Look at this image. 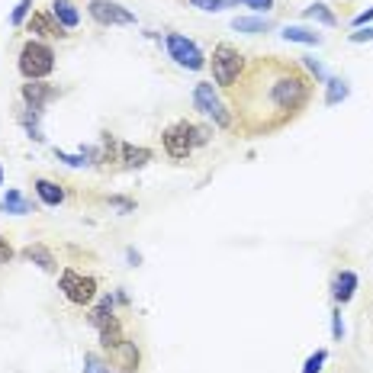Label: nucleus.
Segmentation results:
<instances>
[{
	"label": "nucleus",
	"mask_w": 373,
	"mask_h": 373,
	"mask_svg": "<svg viewBox=\"0 0 373 373\" xmlns=\"http://www.w3.org/2000/svg\"><path fill=\"white\" fill-rule=\"evenodd\" d=\"M242 71H244V55L232 42H219L216 49H212V81H216L219 87H225V90L235 87Z\"/></svg>",
	"instance_id": "nucleus-4"
},
{
	"label": "nucleus",
	"mask_w": 373,
	"mask_h": 373,
	"mask_svg": "<svg viewBox=\"0 0 373 373\" xmlns=\"http://www.w3.org/2000/svg\"><path fill=\"white\" fill-rule=\"evenodd\" d=\"M32 186H36V197L42 199L45 206H61V203H64V190L55 184V180H49V177H39Z\"/></svg>",
	"instance_id": "nucleus-14"
},
{
	"label": "nucleus",
	"mask_w": 373,
	"mask_h": 373,
	"mask_svg": "<svg viewBox=\"0 0 373 373\" xmlns=\"http://www.w3.org/2000/svg\"><path fill=\"white\" fill-rule=\"evenodd\" d=\"M193 106H197L203 116H209L219 129L235 126V119H232V113L225 109V103L219 100V94L212 90V84H197V90H193Z\"/></svg>",
	"instance_id": "nucleus-6"
},
{
	"label": "nucleus",
	"mask_w": 373,
	"mask_h": 373,
	"mask_svg": "<svg viewBox=\"0 0 373 373\" xmlns=\"http://www.w3.org/2000/svg\"><path fill=\"white\" fill-rule=\"evenodd\" d=\"M167 55H171L180 68H190V71H199L206 64V58H203V51L197 49V42H190V39L180 36V32H171V36H167Z\"/></svg>",
	"instance_id": "nucleus-8"
},
{
	"label": "nucleus",
	"mask_w": 373,
	"mask_h": 373,
	"mask_svg": "<svg viewBox=\"0 0 373 373\" xmlns=\"http://www.w3.org/2000/svg\"><path fill=\"white\" fill-rule=\"evenodd\" d=\"M19 96H23V106L42 113L45 103L58 100V96H61V90H58L55 84H49V81H26L23 87H19Z\"/></svg>",
	"instance_id": "nucleus-9"
},
{
	"label": "nucleus",
	"mask_w": 373,
	"mask_h": 373,
	"mask_svg": "<svg viewBox=\"0 0 373 373\" xmlns=\"http://www.w3.org/2000/svg\"><path fill=\"white\" fill-rule=\"evenodd\" d=\"M332 334L338 341H341V334H344V325H341V312H338V309H334V315H332Z\"/></svg>",
	"instance_id": "nucleus-34"
},
{
	"label": "nucleus",
	"mask_w": 373,
	"mask_h": 373,
	"mask_svg": "<svg viewBox=\"0 0 373 373\" xmlns=\"http://www.w3.org/2000/svg\"><path fill=\"white\" fill-rule=\"evenodd\" d=\"M232 26H235L238 32H248V36H261V32L270 29V19H264V16H235L232 19Z\"/></svg>",
	"instance_id": "nucleus-19"
},
{
	"label": "nucleus",
	"mask_w": 373,
	"mask_h": 373,
	"mask_svg": "<svg viewBox=\"0 0 373 373\" xmlns=\"http://www.w3.org/2000/svg\"><path fill=\"white\" fill-rule=\"evenodd\" d=\"M325 360H328V351H325V347H322V351H315V354H309L306 364H302V373H319Z\"/></svg>",
	"instance_id": "nucleus-26"
},
{
	"label": "nucleus",
	"mask_w": 373,
	"mask_h": 373,
	"mask_svg": "<svg viewBox=\"0 0 373 373\" xmlns=\"http://www.w3.org/2000/svg\"><path fill=\"white\" fill-rule=\"evenodd\" d=\"M238 4L251 6V10H257V13H267L270 6H274V0H238Z\"/></svg>",
	"instance_id": "nucleus-32"
},
{
	"label": "nucleus",
	"mask_w": 373,
	"mask_h": 373,
	"mask_svg": "<svg viewBox=\"0 0 373 373\" xmlns=\"http://www.w3.org/2000/svg\"><path fill=\"white\" fill-rule=\"evenodd\" d=\"M87 13L100 26H135V13L126 10L122 4H116V0H90Z\"/></svg>",
	"instance_id": "nucleus-7"
},
{
	"label": "nucleus",
	"mask_w": 373,
	"mask_h": 373,
	"mask_svg": "<svg viewBox=\"0 0 373 373\" xmlns=\"http://www.w3.org/2000/svg\"><path fill=\"white\" fill-rule=\"evenodd\" d=\"M126 257H129V264H132V267H139V264H141V254H139L135 248H129V251H126Z\"/></svg>",
	"instance_id": "nucleus-36"
},
{
	"label": "nucleus",
	"mask_w": 373,
	"mask_h": 373,
	"mask_svg": "<svg viewBox=\"0 0 373 373\" xmlns=\"http://www.w3.org/2000/svg\"><path fill=\"white\" fill-rule=\"evenodd\" d=\"M16 68L26 81H42L55 71V51L51 45L39 42V39H29V42L19 49V58H16Z\"/></svg>",
	"instance_id": "nucleus-3"
},
{
	"label": "nucleus",
	"mask_w": 373,
	"mask_h": 373,
	"mask_svg": "<svg viewBox=\"0 0 373 373\" xmlns=\"http://www.w3.org/2000/svg\"><path fill=\"white\" fill-rule=\"evenodd\" d=\"M0 184H4V167H0Z\"/></svg>",
	"instance_id": "nucleus-37"
},
{
	"label": "nucleus",
	"mask_w": 373,
	"mask_h": 373,
	"mask_svg": "<svg viewBox=\"0 0 373 373\" xmlns=\"http://www.w3.org/2000/svg\"><path fill=\"white\" fill-rule=\"evenodd\" d=\"M13 254H16V251H13L10 238L0 235V267H4V264H10V261H13Z\"/></svg>",
	"instance_id": "nucleus-30"
},
{
	"label": "nucleus",
	"mask_w": 373,
	"mask_h": 373,
	"mask_svg": "<svg viewBox=\"0 0 373 373\" xmlns=\"http://www.w3.org/2000/svg\"><path fill=\"white\" fill-rule=\"evenodd\" d=\"M238 87L232 90V106L248 135H270L293 122L312 100V81L299 64L257 58L248 71H242Z\"/></svg>",
	"instance_id": "nucleus-1"
},
{
	"label": "nucleus",
	"mask_w": 373,
	"mask_h": 373,
	"mask_svg": "<svg viewBox=\"0 0 373 373\" xmlns=\"http://www.w3.org/2000/svg\"><path fill=\"white\" fill-rule=\"evenodd\" d=\"M106 203L119 212H135V199H129V197H109Z\"/></svg>",
	"instance_id": "nucleus-29"
},
{
	"label": "nucleus",
	"mask_w": 373,
	"mask_h": 373,
	"mask_svg": "<svg viewBox=\"0 0 373 373\" xmlns=\"http://www.w3.org/2000/svg\"><path fill=\"white\" fill-rule=\"evenodd\" d=\"M23 257L32 264H39L42 270H49V274H55L58 264H55V254H51L45 244H29V248H23Z\"/></svg>",
	"instance_id": "nucleus-17"
},
{
	"label": "nucleus",
	"mask_w": 373,
	"mask_h": 373,
	"mask_svg": "<svg viewBox=\"0 0 373 373\" xmlns=\"http://www.w3.org/2000/svg\"><path fill=\"white\" fill-rule=\"evenodd\" d=\"M113 306H116V296H106V299H100V306H94V309H90L87 322H90V325H94V328L106 325V322L116 315V309H113Z\"/></svg>",
	"instance_id": "nucleus-18"
},
{
	"label": "nucleus",
	"mask_w": 373,
	"mask_h": 373,
	"mask_svg": "<svg viewBox=\"0 0 373 373\" xmlns=\"http://www.w3.org/2000/svg\"><path fill=\"white\" fill-rule=\"evenodd\" d=\"M29 10H32V0H19V4L13 6V13H10V23L13 26H23L26 16H29Z\"/></svg>",
	"instance_id": "nucleus-27"
},
{
	"label": "nucleus",
	"mask_w": 373,
	"mask_h": 373,
	"mask_svg": "<svg viewBox=\"0 0 373 373\" xmlns=\"http://www.w3.org/2000/svg\"><path fill=\"white\" fill-rule=\"evenodd\" d=\"M306 68H309V71H312V74H315V77H319V81H322V77H325V68H322V64H319V61H315V58H306Z\"/></svg>",
	"instance_id": "nucleus-35"
},
{
	"label": "nucleus",
	"mask_w": 373,
	"mask_h": 373,
	"mask_svg": "<svg viewBox=\"0 0 373 373\" xmlns=\"http://www.w3.org/2000/svg\"><path fill=\"white\" fill-rule=\"evenodd\" d=\"M354 26H357V29L373 26V6H370V10H364V13H357V16H354Z\"/></svg>",
	"instance_id": "nucleus-33"
},
{
	"label": "nucleus",
	"mask_w": 373,
	"mask_h": 373,
	"mask_svg": "<svg viewBox=\"0 0 373 373\" xmlns=\"http://www.w3.org/2000/svg\"><path fill=\"white\" fill-rule=\"evenodd\" d=\"M16 119H19V126L26 129V135H29V139H36V141L45 139V135H42V126H39V113H36V109L23 106V109L16 113Z\"/></svg>",
	"instance_id": "nucleus-21"
},
{
	"label": "nucleus",
	"mask_w": 373,
	"mask_h": 373,
	"mask_svg": "<svg viewBox=\"0 0 373 373\" xmlns=\"http://www.w3.org/2000/svg\"><path fill=\"white\" fill-rule=\"evenodd\" d=\"M151 158H154L151 148H141V145H119V161H122L126 167H145Z\"/></svg>",
	"instance_id": "nucleus-15"
},
{
	"label": "nucleus",
	"mask_w": 373,
	"mask_h": 373,
	"mask_svg": "<svg viewBox=\"0 0 373 373\" xmlns=\"http://www.w3.org/2000/svg\"><path fill=\"white\" fill-rule=\"evenodd\" d=\"M96 332H100V347H103V351H113L116 344H122V341H126V334H122V322L116 319V315L106 322V325L96 328Z\"/></svg>",
	"instance_id": "nucleus-16"
},
{
	"label": "nucleus",
	"mask_w": 373,
	"mask_h": 373,
	"mask_svg": "<svg viewBox=\"0 0 373 373\" xmlns=\"http://www.w3.org/2000/svg\"><path fill=\"white\" fill-rule=\"evenodd\" d=\"M161 141H164V151L171 154V158L184 161V158H190L197 145H206V141H209V129L197 126V122H190V119H177L161 132Z\"/></svg>",
	"instance_id": "nucleus-2"
},
{
	"label": "nucleus",
	"mask_w": 373,
	"mask_h": 373,
	"mask_svg": "<svg viewBox=\"0 0 373 373\" xmlns=\"http://www.w3.org/2000/svg\"><path fill=\"white\" fill-rule=\"evenodd\" d=\"M354 289H357V274H354V270H341V274H334L332 296H334L338 306H344V302L354 299Z\"/></svg>",
	"instance_id": "nucleus-12"
},
{
	"label": "nucleus",
	"mask_w": 373,
	"mask_h": 373,
	"mask_svg": "<svg viewBox=\"0 0 373 373\" xmlns=\"http://www.w3.org/2000/svg\"><path fill=\"white\" fill-rule=\"evenodd\" d=\"M58 289L64 293V299L74 302V306H90L96 299V277H84L77 270H61L58 277Z\"/></svg>",
	"instance_id": "nucleus-5"
},
{
	"label": "nucleus",
	"mask_w": 373,
	"mask_h": 373,
	"mask_svg": "<svg viewBox=\"0 0 373 373\" xmlns=\"http://www.w3.org/2000/svg\"><path fill=\"white\" fill-rule=\"evenodd\" d=\"M190 4L206 10V13H219V10H225V6H238V0H190Z\"/></svg>",
	"instance_id": "nucleus-25"
},
{
	"label": "nucleus",
	"mask_w": 373,
	"mask_h": 373,
	"mask_svg": "<svg viewBox=\"0 0 373 373\" xmlns=\"http://www.w3.org/2000/svg\"><path fill=\"white\" fill-rule=\"evenodd\" d=\"M109 354V364L113 367H119V373H135L139 370V364H141V351H139V344L135 341H122V344H116L113 351H106Z\"/></svg>",
	"instance_id": "nucleus-10"
},
{
	"label": "nucleus",
	"mask_w": 373,
	"mask_h": 373,
	"mask_svg": "<svg viewBox=\"0 0 373 373\" xmlns=\"http://www.w3.org/2000/svg\"><path fill=\"white\" fill-rule=\"evenodd\" d=\"M351 39L354 45H360V42H373V26H367V29H360V32H351Z\"/></svg>",
	"instance_id": "nucleus-31"
},
{
	"label": "nucleus",
	"mask_w": 373,
	"mask_h": 373,
	"mask_svg": "<svg viewBox=\"0 0 373 373\" xmlns=\"http://www.w3.org/2000/svg\"><path fill=\"white\" fill-rule=\"evenodd\" d=\"M26 29H29L32 36H39V39H68V29H64L51 13H42V10L32 13L29 23H26Z\"/></svg>",
	"instance_id": "nucleus-11"
},
{
	"label": "nucleus",
	"mask_w": 373,
	"mask_h": 373,
	"mask_svg": "<svg viewBox=\"0 0 373 373\" xmlns=\"http://www.w3.org/2000/svg\"><path fill=\"white\" fill-rule=\"evenodd\" d=\"M302 16H306V19H315V23H322V26H338V16H334V13L328 10L325 4L306 6V10H302Z\"/></svg>",
	"instance_id": "nucleus-24"
},
{
	"label": "nucleus",
	"mask_w": 373,
	"mask_h": 373,
	"mask_svg": "<svg viewBox=\"0 0 373 373\" xmlns=\"http://www.w3.org/2000/svg\"><path fill=\"white\" fill-rule=\"evenodd\" d=\"M280 36L287 39V42H299V45H319V42H322L319 32L306 29V26H287V29H283Z\"/></svg>",
	"instance_id": "nucleus-20"
},
{
	"label": "nucleus",
	"mask_w": 373,
	"mask_h": 373,
	"mask_svg": "<svg viewBox=\"0 0 373 373\" xmlns=\"http://www.w3.org/2000/svg\"><path fill=\"white\" fill-rule=\"evenodd\" d=\"M84 373H109V364L100 360L96 354H87V357H84Z\"/></svg>",
	"instance_id": "nucleus-28"
},
{
	"label": "nucleus",
	"mask_w": 373,
	"mask_h": 373,
	"mask_svg": "<svg viewBox=\"0 0 373 373\" xmlns=\"http://www.w3.org/2000/svg\"><path fill=\"white\" fill-rule=\"evenodd\" d=\"M347 94H351L347 81H341V77H328L325 81V103L328 106H338L341 100H347Z\"/></svg>",
	"instance_id": "nucleus-22"
},
{
	"label": "nucleus",
	"mask_w": 373,
	"mask_h": 373,
	"mask_svg": "<svg viewBox=\"0 0 373 373\" xmlns=\"http://www.w3.org/2000/svg\"><path fill=\"white\" fill-rule=\"evenodd\" d=\"M49 13L64 26V29H77V23H81V13H77L74 0H51Z\"/></svg>",
	"instance_id": "nucleus-13"
},
{
	"label": "nucleus",
	"mask_w": 373,
	"mask_h": 373,
	"mask_svg": "<svg viewBox=\"0 0 373 373\" xmlns=\"http://www.w3.org/2000/svg\"><path fill=\"white\" fill-rule=\"evenodd\" d=\"M0 209L13 212V216H26V212H32V203H29V199H26L19 190H6L4 203H0Z\"/></svg>",
	"instance_id": "nucleus-23"
}]
</instances>
